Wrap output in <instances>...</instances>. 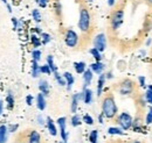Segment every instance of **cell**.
I'll return each instance as SVG.
<instances>
[{
  "instance_id": "6da1fadb",
  "label": "cell",
  "mask_w": 152,
  "mask_h": 143,
  "mask_svg": "<svg viewBox=\"0 0 152 143\" xmlns=\"http://www.w3.org/2000/svg\"><path fill=\"white\" fill-rule=\"evenodd\" d=\"M102 113L108 119H113L117 114V106H116V103L111 95L104 98V100L102 103Z\"/></svg>"
},
{
  "instance_id": "7a4b0ae2",
  "label": "cell",
  "mask_w": 152,
  "mask_h": 143,
  "mask_svg": "<svg viewBox=\"0 0 152 143\" xmlns=\"http://www.w3.org/2000/svg\"><path fill=\"white\" fill-rule=\"evenodd\" d=\"M90 13L87 8L82 7L80 11V19H78V28L82 32H88L90 28Z\"/></svg>"
},
{
  "instance_id": "3957f363",
  "label": "cell",
  "mask_w": 152,
  "mask_h": 143,
  "mask_svg": "<svg viewBox=\"0 0 152 143\" xmlns=\"http://www.w3.org/2000/svg\"><path fill=\"white\" fill-rule=\"evenodd\" d=\"M117 121H118V124H119V126L122 127L123 130H128V129H130V128L132 127L133 120L129 113H125V112L122 113V114L118 116Z\"/></svg>"
},
{
  "instance_id": "277c9868",
  "label": "cell",
  "mask_w": 152,
  "mask_h": 143,
  "mask_svg": "<svg viewBox=\"0 0 152 143\" xmlns=\"http://www.w3.org/2000/svg\"><path fill=\"white\" fill-rule=\"evenodd\" d=\"M123 19H124V12L122 9H118V11H115L113 17H111V27L114 30H117L122 22H123Z\"/></svg>"
},
{
  "instance_id": "5b68a950",
  "label": "cell",
  "mask_w": 152,
  "mask_h": 143,
  "mask_svg": "<svg viewBox=\"0 0 152 143\" xmlns=\"http://www.w3.org/2000/svg\"><path fill=\"white\" fill-rule=\"evenodd\" d=\"M64 41H66V44H67L68 47L74 48V47H76V44H77V42H78V36H77V34H76L74 30L69 29V30H67V33H66Z\"/></svg>"
},
{
  "instance_id": "8992f818",
  "label": "cell",
  "mask_w": 152,
  "mask_h": 143,
  "mask_svg": "<svg viewBox=\"0 0 152 143\" xmlns=\"http://www.w3.org/2000/svg\"><path fill=\"white\" fill-rule=\"evenodd\" d=\"M94 46H95L96 49H98L101 53L103 50H105V47H107V37L104 34H98L96 35L95 40H94Z\"/></svg>"
},
{
  "instance_id": "52a82bcc",
  "label": "cell",
  "mask_w": 152,
  "mask_h": 143,
  "mask_svg": "<svg viewBox=\"0 0 152 143\" xmlns=\"http://www.w3.org/2000/svg\"><path fill=\"white\" fill-rule=\"evenodd\" d=\"M66 122H67V119L64 116L57 119V124L60 126V133H61V137H62L63 142L68 141V133L66 130Z\"/></svg>"
},
{
  "instance_id": "ba28073f",
  "label": "cell",
  "mask_w": 152,
  "mask_h": 143,
  "mask_svg": "<svg viewBox=\"0 0 152 143\" xmlns=\"http://www.w3.org/2000/svg\"><path fill=\"white\" fill-rule=\"evenodd\" d=\"M132 91H133V83L131 80H129V79H125L121 84V86H119L121 94H130V93H132Z\"/></svg>"
},
{
  "instance_id": "9c48e42d",
  "label": "cell",
  "mask_w": 152,
  "mask_h": 143,
  "mask_svg": "<svg viewBox=\"0 0 152 143\" xmlns=\"http://www.w3.org/2000/svg\"><path fill=\"white\" fill-rule=\"evenodd\" d=\"M81 99H83V92L82 93H76V94L73 95V98H72V106H70V109H72L73 113H76L77 106H78V101Z\"/></svg>"
},
{
  "instance_id": "30bf717a",
  "label": "cell",
  "mask_w": 152,
  "mask_h": 143,
  "mask_svg": "<svg viewBox=\"0 0 152 143\" xmlns=\"http://www.w3.org/2000/svg\"><path fill=\"white\" fill-rule=\"evenodd\" d=\"M94 72L91 69H88V70H86L84 73H83V80H84V89H87L89 85H90V83H91V80H93V77H94V74H93Z\"/></svg>"
},
{
  "instance_id": "8fae6325",
  "label": "cell",
  "mask_w": 152,
  "mask_h": 143,
  "mask_svg": "<svg viewBox=\"0 0 152 143\" xmlns=\"http://www.w3.org/2000/svg\"><path fill=\"white\" fill-rule=\"evenodd\" d=\"M39 90H40V92L43 93L45 95H48V94H49V84H48V82L45 80V79H41V80L39 82Z\"/></svg>"
},
{
  "instance_id": "7c38bea8",
  "label": "cell",
  "mask_w": 152,
  "mask_h": 143,
  "mask_svg": "<svg viewBox=\"0 0 152 143\" xmlns=\"http://www.w3.org/2000/svg\"><path fill=\"white\" fill-rule=\"evenodd\" d=\"M63 77H64V79H66V83H67V90L69 91V90H72L73 87V84H74V82H75V79H74V77H73V74L70 73V72H64L63 73Z\"/></svg>"
},
{
  "instance_id": "4fadbf2b",
  "label": "cell",
  "mask_w": 152,
  "mask_h": 143,
  "mask_svg": "<svg viewBox=\"0 0 152 143\" xmlns=\"http://www.w3.org/2000/svg\"><path fill=\"white\" fill-rule=\"evenodd\" d=\"M37 106L40 110H43L46 108V98L43 93H39L37 97Z\"/></svg>"
},
{
  "instance_id": "5bb4252c",
  "label": "cell",
  "mask_w": 152,
  "mask_h": 143,
  "mask_svg": "<svg viewBox=\"0 0 152 143\" xmlns=\"http://www.w3.org/2000/svg\"><path fill=\"white\" fill-rule=\"evenodd\" d=\"M105 74H99V78H98V82H97V95L99 97L102 94V91H103V86H104V83H105Z\"/></svg>"
},
{
  "instance_id": "9a60e30c",
  "label": "cell",
  "mask_w": 152,
  "mask_h": 143,
  "mask_svg": "<svg viewBox=\"0 0 152 143\" xmlns=\"http://www.w3.org/2000/svg\"><path fill=\"white\" fill-rule=\"evenodd\" d=\"M90 69L93 70V72H95L97 74H101L104 70V64L101 62H96V63H93L90 65Z\"/></svg>"
},
{
  "instance_id": "2e32d148",
  "label": "cell",
  "mask_w": 152,
  "mask_h": 143,
  "mask_svg": "<svg viewBox=\"0 0 152 143\" xmlns=\"http://www.w3.org/2000/svg\"><path fill=\"white\" fill-rule=\"evenodd\" d=\"M83 101L86 103V104H91V101H93V92H91V90L89 89H84L83 90Z\"/></svg>"
},
{
  "instance_id": "e0dca14e",
  "label": "cell",
  "mask_w": 152,
  "mask_h": 143,
  "mask_svg": "<svg viewBox=\"0 0 152 143\" xmlns=\"http://www.w3.org/2000/svg\"><path fill=\"white\" fill-rule=\"evenodd\" d=\"M7 131H8V128L6 126H0V143H6V141H7Z\"/></svg>"
},
{
  "instance_id": "ac0fdd59",
  "label": "cell",
  "mask_w": 152,
  "mask_h": 143,
  "mask_svg": "<svg viewBox=\"0 0 152 143\" xmlns=\"http://www.w3.org/2000/svg\"><path fill=\"white\" fill-rule=\"evenodd\" d=\"M28 140H29V143H41V136H40V134H39L38 131L33 130L29 134Z\"/></svg>"
},
{
  "instance_id": "d6986e66",
  "label": "cell",
  "mask_w": 152,
  "mask_h": 143,
  "mask_svg": "<svg viewBox=\"0 0 152 143\" xmlns=\"http://www.w3.org/2000/svg\"><path fill=\"white\" fill-rule=\"evenodd\" d=\"M47 127H48V130H49L50 135L55 136V135L57 134L56 127H55V125H54V122H53V120H52L50 118H47Z\"/></svg>"
},
{
  "instance_id": "ffe728a7",
  "label": "cell",
  "mask_w": 152,
  "mask_h": 143,
  "mask_svg": "<svg viewBox=\"0 0 152 143\" xmlns=\"http://www.w3.org/2000/svg\"><path fill=\"white\" fill-rule=\"evenodd\" d=\"M40 73H41V70H40V66H39L38 62L33 59V62H32V76L34 78H38Z\"/></svg>"
},
{
  "instance_id": "44dd1931",
  "label": "cell",
  "mask_w": 152,
  "mask_h": 143,
  "mask_svg": "<svg viewBox=\"0 0 152 143\" xmlns=\"http://www.w3.org/2000/svg\"><path fill=\"white\" fill-rule=\"evenodd\" d=\"M74 68H75V71L77 73H84L86 71V63L84 62H76L74 64Z\"/></svg>"
},
{
  "instance_id": "7402d4cb",
  "label": "cell",
  "mask_w": 152,
  "mask_h": 143,
  "mask_svg": "<svg viewBox=\"0 0 152 143\" xmlns=\"http://www.w3.org/2000/svg\"><path fill=\"white\" fill-rule=\"evenodd\" d=\"M47 64H48L49 68L52 69V72H53V73L57 71V68H56V65L54 64V59H53V56H52V55H49V56L47 57Z\"/></svg>"
},
{
  "instance_id": "603a6c76",
  "label": "cell",
  "mask_w": 152,
  "mask_h": 143,
  "mask_svg": "<svg viewBox=\"0 0 152 143\" xmlns=\"http://www.w3.org/2000/svg\"><path fill=\"white\" fill-rule=\"evenodd\" d=\"M108 133L110 135H123V130L118 127H110L108 129Z\"/></svg>"
},
{
  "instance_id": "cb8c5ba5",
  "label": "cell",
  "mask_w": 152,
  "mask_h": 143,
  "mask_svg": "<svg viewBox=\"0 0 152 143\" xmlns=\"http://www.w3.org/2000/svg\"><path fill=\"white\" fill-rule=\"evenodd\" d=\"M90 54L93 55V57L95 58L97 62H101V59H102V55H101V51H99L98 49H96V48L90 49Z\"/></svg>"
},
{
  "instance_id": "d4e9b609",
  "label": "cell",
  "mask_w": 152,
  "mask_h": 143,
  "mask_svg": "<svg viewBox=\"0 0 152 143\" xmlns=\"http://www.w3.org/2000/svg\"><path fill=\"white\" fill-rule=\"evenodd\" d=\"M54 77H55V79L57 80V83H58V85H60V86H64V85H67L64 77H61V76H60V73H58L57 71L54 72Z\"/></svg>"
},
{
  "instance_id": "484cf974",
  "label": "cell",
  "mask_w": 152,
  "mask_h": 143,
  "mask_svg": "<svg viewBox=\"0 0 152 143\" xmlns=\"http://www.w3.org/2000/svg\"><path fill=\"white\" fill-rule=\"evenodd\" d=\"M82 121H83V120L81 119V116L75 114V115H73V118H72V126H73V127H77V126L81 125Z\"/></svg>"
},
{
  "instance_id": "4316f807",
  "label": "cell",
  "mask_w": 152,
  "mask_h": 143,
  "mask_svg": "<svg viewBox=\"0 0 152 143\" xmlns=\"http://www.w3.org/2000/svg\"><path fill=\"white\" fill-rule=\"evenodd\" d=\"M32 17H33L35 22H41V20H42L41 13H40L39 9H33V11H32Z\"/></svg>"
},
{
  "instance_id": "83f0119b",
  "label": "cell",
  "mask_w": 152,
  "mask_h": 143,
  "mask_svg": "<svg viewBox=\"0 0 152 143\" xmlns=\"http://www.w3.org/2000/svg\"><path fill=\"white\" fill-rule=\"evenodd\" d=\"M6 101H7L8 108H13V106H14V98H13V95H12V93H11V92H10V93H8V95H7Z\"/></svg>"
},
{
  "instance_id": "f1b7e54d",
  "label": "cell",
  "mask_w": 152,
  "mask_h": 143,
  "mask_svg": "<svg viewBox=\"0 0 152 143\" xmlns=\"http://www.w3.org/2000/svg\"><path fill=\"white\" fill-rule=\"evenodd\" d=\"M97 137H98V131L97 130H93L89 135V141L91 143H96L97 142Z\"/></svg>"
},
{
  "instance_id": "f546056e",
  "label": "cell",
  "mask_w": 152,
  "mask_h": 143,
  "mask_svg": "<svg viewBox=\"0 0 152 143\" xmlns=\"http://www.w3.org/2000/svg\"><path fill=\"white\" fill-rule=\"evenodd\" d=\"M41 40H42V43H43V44H47V43H49V42H50L52 37H50L49 34L42 33V34H41Z\"/></svg>"
},
{
  "instance_id": "4dcf8cb0",
  "label": "cell",
  "mask_w": 152,
  "mask_h": 143,
  "mask_svg": "<svg viewBox=\"0 0 152 143\" xmlns=\"http://www.w3.org/2000/svg\"><path fill=\"white\" fill-rule=\"evenodd\" d=\"M32 57H33V59H34V61L39 62V61L41 59V51L38 50V49L33 50V51H32Z\"/></svg>"
},
{
  "instance_id": "1f68e13d",
  "label": "cell",
  "mask_w": 152,
  "mask_h": 143,
  "mask_svg": "<svg viewBox=\"0 0 152 143\" xmlns=\"http://www.w3.org/2000/svg\"><path fill=\"white\" fill-rule=\"evenodd\" d=\"M40 70H41V73H46V74H50V73H52V69L49 68L48 64L40 66Z\"/></svg>"
},
{
  "instance_id": "d6a6232c",
  "label": "cell",
  "mask_w": 152,
  "mask_h": 143,
  "mask_svg": "<svg viewBox=\"0 0 152 143\" xmlns=\"http://www.w3.org/2000/svg\"><path fill=\"white\" fill-rule=\"evenodd\" d=\"M82 120H83V121H84L87 125H93V124H94V119H93V118H91L89 114H86V115L82 118Z\"/></svg>"
},
{
  "instance_id": "836d02e7",
  "label": "cell",
  "mask_w": 152,
  "mask_h": 143,
  "mask_svg": "<svg viewBox=\"0 0 152 143\" xmlns=\"http://www.w3.org/2000/svg\"><path fill=\"white\" fill-rule=\"evenodd\" d=\"M145 99H146V103H149L150 105H152V91L151 90H146L145 92Z\"/></svg>"
},
{
  "instance_id": "e575fe53",
  "label": "cell",
  "mask_w": 152,
  "mask_h": 143,
  "mask_svg": "<svg viewBox=\"0 0 152 143\" xmlns=\"http://www.w3.org/2000/svg\"><path fill=\"white\" fill-rule=\"evenodd\" d=\"M31 40H32V43H33L34 47H39L40 43H41V40H40L37 35H32V38H31Z\"/></svg>"
},
{
  "instance_id": "d590c367",
  "label": "cell",
  "mask_w": 152,
  "mask_h": 143,
  "mask_svg": "<svg viewBox=\"0 0 152 143\" xmlns=\"http://www.w3.org/2000/svg\"><path fill=\"white\" fill-rule=\"evenodd\" d=\"M146 125H151L152 124V108H149V112L146 114V120H145Z\"/></svg>"
},
{
  "instance_id": "8d00e7d4",
  "label": "cell",
  "mask_w": 152,
  "mask_h": 143,
  "mask_svg": "<svg viewBox=\"0 0 152 143\" xmlns=\"http://www.w3.org/2000/svg\"><path fill=\"white\" fill-rule=\"evenodd\" d=\"M35 1H37V4H38L40 7L45 8V7L48 5V1H49V0H35Z\"/></svg>"
},
{
  "instance_id": "74e56055",
  "label": "cell",
  "mask_w": 152,
  "mask_h": 143,
  "mask_svg": "<svg viewBox=\"0 0 152 143\" xmlns=\"http://www.w3.org/2000/svg\"><path fill=\"white\" fill-rule=\"evenodd\" d=\"M7 128H8V131L14 133V131H17V129H18V125H10Z\"/></svg>"
},
{
  "instance_id": "f35d334b",
  "label": "cell",
  "mask_w": 152,
  "mask_h": 143,
  "mask_svg": "<svg viewBox=\"0 0 152 143\" xmlns=\"http://www.w3.org/2000/svg\"><path fill=\"white\" fill-rule=\"evenodd\" d=\"M26 103H27L28 106H32V104H33V97H32L31 94L26 97Z\"/></svg>"
},
{
  "instance_id": "ab89813d",
  "label": "cell",
  "mask_w": 152,
  "mask_h": 143,
  "mask_svg": "<svg viewBox=\"0 0 152 143\" xmlns=\"http://www.w3.org/2000/svg\"><path fill=\"white\" fill-rule=\"evenodd\" d=\"M138 80H139V84H140V86H142V87H145V77L140 76V77L138 78Z\"/></svg>"
},
{
  "instance_id": "60d3db41",
  "label": "cell",
  "mask_w": 152,
  "mask_h": 143,
  "mask_svg": "<svg viewBox=\"0 0 152 143\" xmlns=\"http://www.w3.org/2000/svg\"><path fill=\"white\" fill-rule=\"evenodd\" d=\"M12 23H13V28H14V29H18V25H19V22H18V19H17V18H12Z\"/></svg>"
},
{
  "instance_id": "b9f144b4",
  "label": "cell",
  "mask_w": 152,
  "mask_h": 143,
  "mask_svg": "<svg viewBox=\"0 0 152 143\" xmlns=\"http://www.w3.org/2000/svg\"><path fill=\"white\" fill-rule=\"evenodd\" d=\"M55 6H56V14L57 15H60V14H61V4H60L58 1H56Z\"/></svg>"
},
{
  "instance_id": "7bdbcfd3",
  "label": "cell",
  "mask_w": 152,
  "mask_h": 143,
  "mask_svg": "<svg viewBox=\"0 0 152 143\" xmlns=\"http://www.w3.org/2000/svg\"><path fill=\"white\" fill-rule=\"evenodd\" d=\"M38 124L39 125H43L45 124V121H43V119H42L41 115H38Z\"/></svg>"
},
{
  "instance_id": "ee69618b",
  "label": "cell",
  "mask_w": 152,
  "mask_h": 143,
  "mask_svg": "<svg viewBox=\"0 0 152 143\" xmlns=\"http://www.w3.org/2000/svg\"><path fill=\"white\" fill-rule=\"evenodd\" d=\"M105 78H107V79H111V78H113V73H111V72H108V73L105 74Z\"/></svg>"
},
{
  "instance_id": "f6af8a7d",
  "label": "cell",
  "mask_w": 152,
  "mask_h": 143,
  "mask_svg": "<svg viewBox=\"0 0 152 143\" xmlns=\"http://www.w3.org/2000/svg\"><path fill=\"white\" fill-rule=\"evenodd\" d=\"M103 116H104V115H103V113L98 116V121H99V124H103Z\"/></svg>"
},
{
  "instance_id": "bcb514c9",
  "label": "cell",
  "mask_w": 152,
  "mask_h": 143,
  "mask_svg": "<svg viewBox=\"0 0 152 143\" xmlns=\"http://www.w3.org/2000/svg\"><path fill=\"white\" fill-rule=\"evenodd\" d=\"M115 2H116V0H108V5L109 6H114Z\"/></svg>"
},
{
  "instance_id": "7dc6e473",
  "label": "cell",
  "mask_w": 152,
  "mask_h": 143,
  "mask_svg": "<svg viewBox=\"0 0 152 143\" xmlns=\"http://www.w3.org/2000/svg\"><path fill=\"white\" fill-rule=\"evenodd\" d=\"M2 109H4V103H2L1 99H0V114L2 113Z\"/></svg>"
},
{
  "instance_id": "c3c4849f",
  "label": "cell",
  "mask_w": 152,
  "mask_h": 143,
  "mask_svg": "<svg viewBox=\"0 0 152 143\" xmlns=\"http://www.w3.org/2000/svg\"><path fill=\"white\" fill-rule=\"evenodd\" d=\"M6 5H7V9H8V12L12 13V7H11V5H10V4H6Z\"/></svg>"
},
{
  "instance_id": "681fc988",
  "label": "cell",
  "mask_w": 152,
  "mask_h": 143,
  "mask_svg": "<svg viewBox=\"0 0 152 143\" xmlns=\"http://www.w3.org/2000/svg\"><path fill=\"white\" fill-rule=\"evenodd\" d=\"M150 44H151V40H150V38H149V40H148V41H146V46H150Z\"/></svg>"
},
{
  "instance_id": "f907efd6",
  "label": "cell",
  "mask_w": 152,
  "mask_h": 143,
  "mask_svg": "<svg viewBox=\"0 0 152 143\" xmlns=\"http://www.w3.org/2000/svg\"><path fill=\"white\" fill-rule=\"evenodd\" d=\"M146 2H148L150 6H152V0H146Z\"/></svg>"
},
{
  "instance_id": "816d5d0a",
  "label": "cell",
  "mask_w": 152,
  "mask_h": 143,
  "mask_svg": "<svg viewBox=\"0 0 152 143\" xmlns=\"http://www.w3.org/2000/svg\"><path fill=\"white\" fill-rule=\"evenodd\" d=\"M148 89H149V90H151V91H152V85H149V87H148Z\"/></svg>"
},
{
  "instance_id": "f5cc1de1",
  "label": "cell",
  "mask_w": 152,
  "mask_h": 143,
  "mask_svg": "<svg viewBox=\"0 0 152 143\" xmlns=\"http://www.w3.org/2000/svg\"><path fill=\"white\" fill-rule=\"evenodd\" d=\"M1 1H2L4 4H7V0H1Z\"/></svg>"
},
{
  "instance_id": "db71d44e",
  "label": "cell",
  "mask_w": 152,
  "mask_h": 143,
  "mask_svg": "<svg viewBox=\"0 0 152 143\" xmlns=\"http://www.w3.org/2000/svg\"><path fill=\"white\" fill-rule=\"evenodd\" d=\"M131 143H140V142H131Z\"/></svg>"
},
{
  "instance_id": "11a10c76",
  "label": "cell",
  "mask_w": 152,
  "mask_h": 143,
  "mask_svg": "<svg viewBox=\"0 0 152 143\" xmlns=\"http://www.w3.org/2000/svg\"><path fill=\"white\" fill-rule=\"evenodd\" d=\"M61 143H66V142H61Z\"/></svg>"
}]
</instances>
